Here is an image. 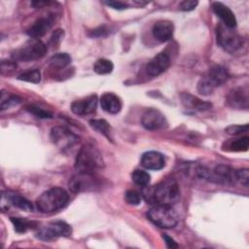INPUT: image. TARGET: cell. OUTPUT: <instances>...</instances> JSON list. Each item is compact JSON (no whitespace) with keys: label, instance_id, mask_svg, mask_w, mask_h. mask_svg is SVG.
<instances>
[{"label":"cell","instance_id":"cell-1","mask_svg":"<svg viewBox=\"0 0 249 249\" xmlns=\"http://www.w3.org/2000/svg\"><path fill=\"white\" fill-rule=\"evenodd\" d=\"M146 200L156 205H174L180 198V188L173 178H166L144 195Z\"/></svg>","mask_w":249,"mask_h":249},{"label":"cell","instance_id":"cell-2","mask_svg":"<svg viewBox=\"0 0 249 249\" xmlns=\"http://www.w3.org/2000/svg\"><path fill=\"white\" fill-rule=\"evenodd\" d=\"M103 166L102 156L96 147L91 144L82 146L75 160V168L79 173L94 174Z\"/></svg>","mask_w":249,"mask_h":249},{"label":"cell","instance_id":"cell-3","mask_svg":"<svg viewBox=\"0 0 249 249\" xmlns=\"http://www.w3.org/2000/svg\"><path fill=\"white\" fill-rule=\"evenodd\" d=\"M68 201V194L62 188H52L44 192L36 200L39 211L43 213L54 212L63 208Z\"/></svg>","mask_w":249,"mask_h":249},{"label":"cell","instance_id":"cell-4","mask_svg":"<svg viewBox=\"0 0 249 249\" xmlns=\"http://www.w3.org/2000/svg\"><path fill=\"white\" fill-rule=\"evenodd\" d=\"M230 78L226 68L220 65L212 66L197 83V90L203 95L211 94L217 87L225 84Z\"/></svg>","mask_w":249,"mask_h":249},{"label":"cell","instance_id":"cell-5","mask_svg":"<svg viewBox=\"0 0 249 249\" xmlns=\"http://www.w3.org/2000/svg\"><path fill=\"white\" fill-rule=\"evenodd\" d=\"M148 218L153 224L163 229H172L179 221L177 212L167 205H155L149 210Z\"/></svg>","mask_w":249,"mask_h":249},{"label":"cell","instance_id":"cell-6","mask_svg":"<svg viewBox=\"0 0 249 249\" xmlns=\"http://www.w3.org/2000/svg\"><path fill=\"white\" fill-rule=\"evenodd\" d=\"M217 43L228 53H233L242 46V38L233 30L222 22L216 28Z\"/></svg>","mask_w":249,"mask_h":249},{"label":"cell","instance_id":"cell-7","mask_svg":"<svg viewBox=\"0 0 249 249\" xmlns=\"http://www.w3.org/2000/svg\"><path fill=\"white\" fill-rule=\"evenodd\" d=\"M47 53L46 45L39 39H31L23 46L16 50L13 57L18 60L30 61L43 57Z\"/></svg>","mask_w":249,"mask_h":249},{"label":"cell","instance_id":"cell-8","mask_svg":"<svg viewBox=\"0 0 249 249\" xmlns=\"http://www.w3.org/2000/svg\"><path fill=\"white\" fill-rule=\"evenodd\" d=\"M211 182L224 184V185H233L236 181V170L232 169L229 165L219 164L214 167L213 170L206 168L205 177Z\"/></svg>","mask_w":249,"mask_h":249},{"label":"cell","instance_id":"cell-9","mask_svg":"<svg viewBox=\"0 0 249 249\" xmlns=\"http://www.w3.org/2000/svg\"><path fill=\"white\" fill-rule=\"evenodd\" d=\"M100 184L97 178L94 177V174L89 173H79L72 177L69 182V189L72 193L77 194L81 192L94 191L99 188Z\"/></svg>","mask_w":249,"mask_h":249},{"label":"cell","instance_id":"cell-10","mask_svg":"<svg viewBox=\"0 0 249 249\" xmlns=\"http://www.w3.org/2000/svg\"><path fill=\"white\" fill-rule=\"evenodd\" d=\"M72 232L71 227L63 221H56L50 223L48 226L39 231L37 237L49 241L59 236H68Z\"/></svg>","mask_w":249,"mask_h":249},{"label":"cell","instance_id":"cell-11","mask_svg":"<svg viewBox=\"0 0 249 249\" xmlns=\"http://www.w3.org/2000/svg\"><path fill=\"white\" fill-rule=\"evenodd\" d=\"M52 142L60 149H67L78 142V136L65 126H55L51 131Z\"/></svg>","mask_w":249,"mask_h":249},{"label":"cell","instance_id":"cell-12","mask_svg":"<svg viewBox=\"0 0 249 249\" xmlns=\"http://www.w3.org/2000/svg\"><path fill=\"white\" fill-rule=\"evenodd\" d=\"M142 125L148 130H158L167 125L164 115L158 109L150 108L147 109L141 118Z\"/></svg>","mask_w":249,"mask_h":249},{"label":"cell","instance_id":"cell-13","mask_svg":"<svg viewBox=\"0 0 249 249\" xmlns=\"http://www.w3.org/2000/svg\"><path fill=\"white\" fill-rule=\"evenodd\" d=\"M14 205L24 211H32L33 206L29 200H27L22 196L13 193V192H2L1 195V208L2 210H6L10 205Z\"/></svg>","mask_w":249,"mask_h":249},{"label":"cell","instance_id":"cell-14","mask_svg":"<svg viewBox=\"0 0 249 249\" xmlns=\"http://www.w3.org/2000/svg\"><path fill=\"white\" fill-rule=\"evenodd\" d=\"M97 107V96L95 94L74 101L71 104V111L78 116H86L95 112Z\"/></svg>","mask_w":249,"mask_h":249},{"label":"cell","instance_id":"cell-15","mask_svg":"<svg viewBox=\"0 0 249 249\" xmlns=\"http://www.w3.org/2000/svg\"><path fill=\"white\" fill-rule=\"evenodd\" d=\"M170 64V58L167 53H160L156 54L147 64L146 71L150 76H159L163 73Z\"/></svg>","mask_w":249,"mask_h":249},{"label":"cell","instance_id":"cell-16","mask_svg":"<svg viewBox=\"0 0 249 249\" xmlns=\"http://www.w3.org/2000/svg\"><path fill=\"white\" fill-rule=\"evenodd\" d=\"M212 9L213 12L221 18L222 23L225 24L227 27L234 28L236 26L235 16L228 6L224 5L221 2H213Z\"/></svg>","mask_w":249,"mask_h":249},{"label":"cell","instance_id":"cell-17","mask_svg":"<svg viewBox=\"0 0 249 249\" xmlns=\"http://www.w3.org/2000/svg\"><path fill=\"white\" fill-rule=\"evenodd\" d=\"M141 164L151 170H160L164 167L165 160L162 154L156 151H149L143 154L141 158Z\"/></svg>","mask_w":249,"mask_h":249},{"label":"cell","instance_id":"cell-18","mask_svg":"<svg viewBox=\"0 0 249 249\" xmlns=\"http://www.w3.org/2000/svg\"><path fill=\"white\" fill-rule=\"evenodd\" d=\"M249 102L247 88H236L232 89L228 95V103L237 109H247Z\"/></svg>","mask_w":249,"mask_h":249},{"label":"cell","instance_id":"cell-19","mask_svg":"<svg viewBox=\"0 0 249 249\" xmlns=\"http://www.w3.org/2000/svg\"><path fill=\"white\" fill-rule=\"evenodd\" d=\"M174 31L173 23L169 20H159L157 21L152 28V33L154 37L160 42L168 41Z\"/></svg>","mask_w":249,"mask_h":249},{"label":"cell","instance_id":"cell-20","mask_svg":"<svg viewBox=\"0 0 249 249\" xmlns=\"http://www.w3.org/2000/svg\"><path fill=\"white\" fill-rule=\"evenodd\" d=\"M53 23V19L52 17L41 18L37 19L26 31L27 35H29L33 39H38L44 36L47 31L52 27Z\"/></svg>","mask_w":249,"mask_h":249},{"label":"cell","instance_id":"cell-21","mask_svg":"<svg viewBox=\"0 0 249 249\" xmlns=\"http://www.w3.org/2000/svg\"><path fill=\"white\" fill-rule=\"evenodd\" d=\"M99 102L101 108L110 114H118L123 106L121 98L112 92H105L102 94Z\"/></svg>","mask_w":249,"mask_h":249},{"label":"cell","instance_id":"cell-22","mask_svg":"<svg viewBox=\"0 0 249 249\" xmlns=\"http://www.w3.org/2000/svg\"><path fill=\"white\" fill-rule=\"evenodd\" d=\"M181 102L183 106L189 110L193 111H206L211 108V103L201 100L198 97L191 94V93H182L181 94Z\"/></svg>","mask_w":249,"mask_h":249},{"label":"cell","instance_id":"cell-23","mask_svg":"<svg viewBox=\"0 0 249 249\" xmlns=\"http://www.w3.org/2000/svg\"><path fill=\"white\" fill-rule=\"evenodd\" d=\"M89 124L93 129L112 140V128L109 123H107L105 120H90Z\"/></svg>","mask_w":249,"mask_h":249},{"label":"cell","instance_id":"cell-24","mask_svg":"<svg viewBox=\"0 0 249 249\" xmlns=\"http://www.w3.org/2000/svg\"><path fill=\"white\" fill-rule=\"evenodd\" d=\"M49 62L52 67L61 69L66 67L71 62V56L66 53H55L50 58Z\"/></svg>","mask_w":249,"mask_h":249},{"label":"cell","instance_id":"cell-25","mask_svg":"<svg viewBox=\"0 0 249 249\" xmlns=\"http://www.w3.org/2000/svg\"><path fill=\"white\" fill-rule=\"evenodd\" d=\"M21 99L15 94L9 93V92H5L4 90L1 92V98H0V108L1 110H6L8 108H11L15 105H18V103H20Z\"/></svg>","mask_w":249,"mask_h":249},{"label":"cell","instance_id":"cell-26","mask_svg":"<svg viewBox=\"0 0 249 249\" xmlns=\"http://www.w3.org/2000/svg\"><path fill=\"white\" fill-rule=\"evenodd\" d=\"M114 65L111 60L106 59V58H100L97 59L93 65V70L95 73L99 75H105L109 74L113 71Z\"/></svg>","mask_w":249,"mask_h":249},{"label":"cell","instance_id":"cell-27","mask_svg":"<svg viewBox=\"0 0 249 249\" xmlns=\"http://www.w3.org/2000/svg\"><path fill=\"white\" fill-rule=\"evenodd\" d=\"M132 180L133 182L140 186V187H147L150 184L151 181V176L150 174L142 169H136L132 173Z\"/></svg>","mask_w":249,"mask_h":249},{"label":"cell","instance_id":"cell-28","mask_svg":"<svg viewBox=\"0 0 249 249\" xmlns=\"http://www.w3.org/2000/svg\"><path fill=\"white\" fill-rule=\"evenodd\" d=\"M18 80L28 82V83L38 84L41 81V72L38 69L27 70L18 76Z\"/></svg>","mask_w":249,"mask_h":249},{"label":"cell","instance_id":"cell-29","mask_svg":"<svg viewBox=\"0 0 249 249\" xmlns=\"http://www.w3.org/2000/svg\"><path fill=\"white\" fill-rule=\"evenodd\" d=\"M248 146H249V137L245 136V137L232 140L230 143L229 148H231V151H233V152H244V151H247Z\"/></svg>","mask_w":249,"mask_h":249},{"label":"cell","instance_id":"cell-30","mask_svg":"<svg viewBox=\"0 0 249 249\" xmlns=\"http://www.w3.org/2000/svg\"><path fill=\"white\" fill-rule=\"evenodd\" d=\"M124 199L130 205H138L141 203L142 195L135 190H128L124 194Z\"/></svg>","mask_w":249,"mask_h":249},{"label":"cell","instance_id":"cell-31","mask_svg":"<svg viewBox=\"0 0 249 249\" xmlns=\"http://www.w3.org/2000/svg\"><path fill=\"white\" fill-rule=\"evenodd\" d=\"M11 221L14 225L16 231H18V232H25L29 228H31V225H32V223H30L24 219H20V218L12 217Z\"/></svg>","mask_w":249,"mask_h":249},{"label":"cell","instance_id":"cell-32","mask_svg":"<svg viewBox=\"0 0 249 249\" xmlns=\"http://www.w3.org/2000/svg\"><path fill=\"white\" fill-rule=\"evenodd\" d=\"M26 110L28 112H30L31 114L35 115L36 117L38 118H41V119H50L52 118V114L38 106H35V105H28L26 106Z\"/></svg>","mask_w":249,"mask_h":249},{"label":"cell","instance_id":"cell-33","mask_svg":"<svg viewBox=\"0 0 249 249\" xmlns=\"http://www.w3.org/2000/svg\"><path fill=\"white\" fill-rule=\"evenodd\" d=\"M236 181L244 187L249 186V170L248 168H241L236 170Z\"/></svg>","mask_w":249,"mask_h":249},{"label":"cell","instance_id":"cell-34","mask_svg":"<svg viewBox=\"0 0 249 249\" xmlns=\"http://www.w3.org/2000/svg\"><path fill=\"white\" fill-rule=\"evenodd\" d=\"M225 131L228 134H231V135H239L241 133H245V132L248 131V125L247 124H244V125H238V124L230 125L225 129Z\"/></svg>","mask_w":249,"mask_h":249},{"label":"cell","instance_id":"cell-35","mask_svg":"<svg viewBox=\"0 0 249 249\" xmlns=\"http://www.w3.org/2000/svg\"><path fill=\"white\" fill-rule=\"evenodd\" d=\"M197 4L198 2L196 0H185L180 3L179 8L182 11H192L197 6Z\"/></svg>","mask_w":249,"mask_h":249},{"label":"cell","instance_id":"cell-36","mask_svg":"<svg viewBox=\"0 0 249 249\" xmlns=\"http://www.w3.org/2000/svg\"><path fill=\"white\" fill-rule=\"evenodd\" d=\"M108 33H109V28L106 25H102V26H99V27L93 29L91 31L90 36H92V37H104Z\"/></svg>","mask_w":249,"mask_h":249},{"label":"cell","instance_id":"cell-37","mask_svg":"<svg viewBox=\"0 0 249 249\" xmlns=\"http://www.w3.org/2000/svg\"><path fill=\"white\" fill-rule=\"evenodd\" d=\"M105 4L109 7H112L113 9H116V10H124V9L127 8V5L121 1H107V2H105Z\"/></svg>","mask_w":249,"mask_h":249},{"label":"cell","instance_id":"cell-38","mask_svg":"<svg viewBox=\"0 0 249 249\" xmlns=\"http://www.w3.org/2000/svg\"><path fill=\"white\" fill-rule=\"evenodd\" d=\"M162 237H163V239H164V241H165V244H166V246H167L168 248H177V247H178L177 243H176V242L174 241V239L171 238L170 236H168V235H166V234H163Z\"/></svg>","mask_w":249,"mask_h":249},{"label":"cell","instance_id":"cell-39","mask_svg":"<svg viewBox=\"0 0 249 249\" xmlns=\"http://www.w3.org/2000/svg\"><path fill=\"white\" fill-rule=\"evenodd\" d=\"M62 35H63V30H55V32L53 33V37H52V42H53V44L55 45V43H59L60 42V39L62 38Z\"/></svg>","mask_w":249,"mask_h":249}]
</instances>
